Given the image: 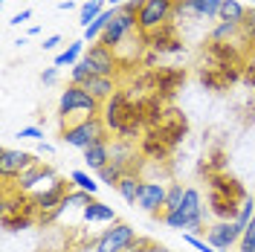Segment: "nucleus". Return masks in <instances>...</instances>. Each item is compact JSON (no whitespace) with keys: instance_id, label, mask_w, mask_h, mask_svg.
Returning <instances> with one entry per match:
<instances>
[{"instance_id":"14","label":"nucleus","mask_w":255,"mask_h":252,"mask_svg":"<svg viewBox=\"0 0 255 252\" xmlns=\"http://www.w3.org/2000/svg\"><path fill=\"white\" fill-rule=\"evenodd\" d=\"M41 159L29 154V151H17V148H3V154H0V174L3 177H9V180H15L20 177L23 171H29L32 165H38Z\"/></svg>"},{"instance_id":"36","label":"nucleus","mask_w":255,"mask_h":252,"mask_svg":"<svg viewBox=\"0 0 255 252\" xmlns=\"http://www.w3.org/2000/svg\"><path fill=\"white\" fill-rule=\"evenodd\" d=\"M41 81H44V84H55V81H58V67H47V70L41 73Z\"/></svg>"},{"instance_id":"43","label":"nucleus","mask_w":255,"mask_h":252,"mask_svg":"<svg viewBox=\"0 0 255 252\" xmlns=\"http://www.w3.org/2000/svg\"><path fill=\"white\" fill-rule=\"evenodd\" d=\"M250 3H253V6H255V0H250Z\"/></svg>"},{"instance_id":"16","label":"nucleus","mask_w":255,"mask_h":252,"mask_svg":"<svg viewBox=\"0 0 255 252\" xmlns=\"http://www.w3.org/2000/svg\"><path fill=\"white\" fill-rule=\"evenodd\" d=\"M55 180H58V174L52 171L49 165H44V162H38V165H32L29 171H23L20 177H15L12 183H15V189L26 191V194H38V191H41V189H38L41 183H44V186L49 189V186H52Z\"/></svg>"},{"instance_id":"8","label":"nucleus","mask_w":255,"mask_h":252,"mask_svg":"<svg viewBox=\"0 0 255 252\" xmlns=\"http://www.w3.org/2000/svg\"><path fill=\"white\" fill-rule=\"evenodd\" d=\"M154 130H157V136L165 142V145L177 148L180 142L189 136V116L180 111V108L168 105V108H165V113H162V119H159V125L154 127Z\"/></svg>"},{"instance_id":"13","label":"nucleus","mask_w":255,"mask_h":252,"mask_svg":"<svg viewBox=\"0 0 255 252\" xmlns=\"http://www.w3.org/2000/svg\"><path fill=\"white\" fill-rule=\"evenodd\" d=\"M247 49L238 41H206L203 44V64H244Z\"/></svg>"},{"instance_id":"12","label":"nucleus","mask_w":255,"mask_h":252,"mask_svg":"<svg viewBox=\"0 0 255 252\" xmlns=\"http://www.w3.org/2000/svg\"><path fill=\"white\" fill-rule=\"evenodd\" d=\"M174 20V0H145L139 12V32H154L162 23Z\"/></svg>"},{"instance_id":"7","label":"nucleus","mask_w":255,"mask_h":252,"mask_svg":"<svg viewBox=\"0 0 255 252\" xmlns=\"http://www.w3.org/2000/svg\"><path fill=\"white\" fill-rule=\"evenodd\" d=\"M241 67L244 64H200L197 67V81L212 90V93H223L232 84L241 81Z\"/></svg>"},{"instance_id":"38","label":"nucleus","mask_w":255,"mask_h":252,"mask_svg":"<svg viewBox=\"0 0 255 252\" xmlns=\"http://www.w3.org/2000/svg\"><path fill=\"white\" fill-rule=\"evenodd\" d=\"M58 44H61V35H49V38H44V44H41V47L47 49V52H52Z\"/></svg>"},{"instance_id":"29","label":"nucleus","mask_w":255,"mask_h":252,"mask_svg":"<svg viewBox=\"0 0 255 252\" xmlns=\"http://www.w3.org/2000/svg\"><path fill=\"white\" fill-rule=\"evenodd\" d=\"M70 180H73V186H76V189L87 191V194H96V191H99V183H96L87 171H73V174H70Z\"/></svg>"},{"instance_id":"3","label":"nucleus","mask_w":255,"mask_h":252,"mask_svg":"<svg viewBox=\"0 0 255 252\" xmlns=\"http://www.w3.org/2000/svg\"><path fill=\"white\" fill-rule=\"evenodd\" d=\"M6 186H3V209H0V218H3V229L9 232H23L29 229L32 223H38L41 209L35 203V197L26 191L15 189V183L9 177H3Z\"/></svg>"},{"instance_id":"4","label":"nucleus","mask_w":255,"mask_h":252,"mask_svg":"<svg viewBox=\"0 0 255 252\" xmlns=\"http://www.w3.org/2000/svg\"><path fill=\"white\" fill-rule=\"evenodd\" d=\"M203 215H206V206H203V197H200V191L197 189H186V197H183V203L177 212L171 215H165L162 223L165 226H171V229H180V232H189V235H200V232H206L203 229Z\"/></svg>"},{"instance_id":"42","label":"nucleus","mask_w":255,"mask_h":252,"mask_svg":"<svg viewBox=\"0 0 255 252\" xmlns=\"http://www.w3.org/2000/svg\"><path fill=\"white\" fill-rule=\"evenodd\" d=\"M250 49H255V35L250 38V41H247V52H250Z\"/></svg>"},{"instance_id":"26","label":"nucleus","mask_w":255,"mask_h":252,"mask_svg":"<svg viewBox=\"0 0 255 252\" xmlns=\"http://www.w3.org/2000/svg\"><path fill=\"white\" fill-rule=\"evenodd\" d=\"M241 26L238 23H229V20H218L212 32H209V41H238Z\"/></svg>"},{"instance_id":"33","label":"nucleus","mask_w":255,"mask_h":252,"mask_svg":"<svg viewBox=\"0 0 255 252\" xmlns=\"http://www.w3.org/2000/svg\"><path fill=\"white\" fill-rule=\"evenodd\" d=\"M90 76H93V73H90V67H87L84 61H79L73 70H70V84H79V87H81V84L90 79Z\"/></svg>"},{"instance_id":"30","label":"nucleus","mask_w":255,"mask_h":252,"mask_svg":"<svg viewBox=\"0 0 255 252\" xmlns=\"http://www.w3.org/2000/svg\"><path fill=\"white\" fill-rule=\"evenodd\" d=\"M238 252H255V218H253L250 223H247V229L241 232Z\"/></svg>"},{"instance_id":"35","label":"nucleus","mask_w":255,"mask_h":252,"mask_svg":"<svg viewBox=\"0 0 255 252\" xmlns=\"http://www.w3.org/2000/svg\"><path fill=\"white\" fill-rule=\"evenodd\" d=\"M186 241H189V244H191V247H194L197 252H226V250H215V247H212V244H206L203 238H197V235H189V232H186Z\"/></svg>"},{"instance_id":"37","label":"nucleus","mask_w":255,"mask_h":252,"mask_svg":"<svg viewBox=\"0 0 255 252\" xmlns=\"http://www.w3.org/2000/svg\"><path fill=\"white\" fill-rule=\"evenodd\" d=\"M29 17H32V9H20V12H17V15L9 20V23H12V26H20V23H26Z\"/></svg>"},{"instance_id":"25","label":"nucleus","mask_w":255,"mask_h":252,"mask_svg":"<svg viewBox=\"0 0 255 252\" xmlns=\"http://www.w3.org/2000/svg\"><path fill=\"white\" fill-rule=\"evenodd\" d=\"M247 9L250 6H244L241 0H223L221 6V15H218V20H229V23H244V17H247Z\"/></svg>"},{"instance_id":"23","label":"nucleus","mask_w":255,"mask_h":252,"mask_svg":"<svg viewBox=\"0 0 255 252\" xmlns=\"http://www.w3.org/2000/svg\"><path fill=\"white\" fill-rule=\"evenodd\" d=\"M200 171L206 174V177L226 171V151L223 148H212L206 157H203V162H200Z\"/></svg>"},{"instance_id":"27","label":"nucleus","mask_w":255,"mask_h":252,"mask_svg":"<svg viewBox=\"0 0 255 252\" xmlns=\"http://www.w3.org/2000/svg\"><path fill=\"white\" fill-rule=\"evenodd\" d=\"M183 197H186V186H183V183H171V186H168V194H165V215L177 212L180 203H183ZM165 215H162V218H165Z\"/></svg>"},{"instance_id":"19","label":"nucleus","mask_w":255,"mask_h":252,"mask_svg":"<svg viewBox=\"0 0 255 252\" xmlns=\"http://www.w3.org/2000/svg\"><path fill=\"white\" fill-rule=\"evenodd\" d=\"M111 139H102V142H96V145H90L87 151H84V162H87V168L90 171H102L108 162H111Z\"/></svg>"},{"instance_id":"15","label":"nucleus","mask_w":255,"mask_h":252,"mask_svg":"<svg viewBox=\"0 0 255 252\" xmlns=\"http://www.w3.org/2000/svg\"><path fill=\"white\" fill-rule=\"evenodd\" d=\"M165 194H168V186L159 183V180H142V191H139V209H145L148 215H165Z\"/></svg>"},{"instance_id":"1","label":"nucleus","mask_w":255,"mask_h":252,"mask_svg":"<svg viewBox=\"0 0 255 252\" xmlns=\"http://www.w3.org/2000/svg\"><path fill=\"white\" fill-rule=\"evenodd\" d=\"M102 122L108 125L111 133H116V139H122V142H136V136L145 133V119H142L139 99H133L125 87H119L102 105Z\"/></svg>"},{"instance_id":"41","label":"nucleus","mask_w":255,"mask_h":252,"mask_svg":"<svg viewBox=\"0 0 255 252\" xmlns=\"http://www.w3.org/2000/svg\"><path fill=\"white\" fill-rule=\"evenodd\" d=\"M128 0H108V9H119V6H125Z\"/></svg>"},{"instance_id":"9","label":"nucleus","mask_w":255,"mask_h":252,"mask_svg":"<svg viewBox=\"0 0 255 252\" xmlns=\"http://www.w3.org/2000/svg\"><path fill=\"white\" fill-rule=\"evenodd\" d=\"M133 241H136V229H133L130 223L116 221L96 238L93 250L96 252H128L130 247H133Z\"/></svg>"},{"instance_id":"39","label":"nucleus","mask_w":255,"mask_h":252,"mask_svg":"<svg viewBox=\"0 0 255 252\" xmlns=\"http://www.w3.org/2000/svg\"><path fill=\"white\" fill-rule=\"evenodd\" d=\"M58 9H61V12H70V9H76V3H73V0H61Z\"/></svg>"},{"instance_id":"6","label":"nucleus","mask_w":255,"mask_h":252,"mask_svg":"<svg viewBox=\"0 0 255 252\" xmlns=\"http://www.w3.org/2000/svg\"><path fill=\"white\" fill-rule=\"evenodd\" d=\"M61 139L67 142V145H73V148L87 151V148L96 145V142L111 139V130H108V125L102 122V116H93V119H79V122L67 125L61 130Z\"/></svg>"},{"instance_id":"5","label":"nucleus","mask_w":255,"mask_h":252,"mask_svg":"<svg viewBox=\"0 0 255 252\" xmlns=\"http://www.w3.org/2000/svg\"><path fill=\"white\" fill-rule=\"evenodd\" d=\"M58 116L61 119H93V116H102V102L93 99L79 84H67L58 99Z\"/></svg>"},{"instance_id":"11","label":"nucleus","mask_w":255,"mask_h":252,"mask_svg":"<svg viewBox=\"0 0 255 252\" xmlns=\"http://www.w3.org/2000/svg\"><path fill=\"white\" fill-rule=\"evenodd\" d=\"M148 49L154 55H177V52H183V35H180L174 20H168L159 29L148 32Z\"/></svg>"},{"instance_id":"40","label":"nucleus","mask_w":255,"mask_h":252,"mask_svg":"<svg viewBox=\"0 0 255 252\" xmlns=\"http://www.w3.org/2000/svg\"><path fill=\"white\" fill-rule=\"evenodd\" d=\"M38 154H52V145H47V142H41V145H38Z\"/></svg>"},{"instance_id":"24","label":"nucleus","mask_w":255,"mask_h":252,"mask_svg":"<svg viewBox=\"0 0 255 252\" xmlns=\"http://www.w3.org/2000/svg\"><path fill=\"white\" fill-rule=\"evenodd\" d=\"M105 9H108V0H84V3H81V9H79L81 29H87V26H90V23H93Z\"/></svg>"},{"instance_id":"28","label":"nucleus","mask_w":255,"mask_h":252,"mask_svg":"<svg viewBox=\"0 0 255 252\" xmlns=\"http://www.w3.org/2000/svg\"><path fill=\"white\" fill-rule=\"evenodd\" d=\"M241 81L255 90V49H250L247 55H244V67H241Z\"/></svg>"},{"instance_id":"10","label":"nucleus","mask_w":255,"mask_h":252,"mask_svg":"<svg viewBox=\"0 0 255 252\" xmlns=\"http://www.w3.org/2000/svg\"><path fill=\"white\" fill-rule=\"evenodd\" d=\"M81 61L90 67V73H93V76H113V79H116V76H119V70H122L119 55H116L111 47H105L102 41L90 44Z\"/></svg>"},{"instance_id":"31","label":"nucleus","mask_w":255,"mask_h":252,"mask_svg":"<svg viewBox=\"0 0 255 252\" xmlns=\"http://www.w3.org/2000/svg\"><path fill=\"white\" fill-rule=\"evenodd\" d=\"M255 218V197H247L244 200V206H241V212H238V218H235V223L241 226V232L247 229V223Z\"/></svg>"},{"instance_id":"34","label":"nucleus","mask_w":255,"mask_h":252,"mask_svg":"<svg viewBox=\"0 0 255 252\" xmlns=\"http://www.w3.org/2000/svg\"><path fill=\"white\" fill-rule=\"evenodd\" d=\"M17 139H35V142H44V127H38V125L20 127V130H17Z\"/></svg>"},{"instance_id":"32","label":"nucleus","mask_w":255,"mask_h":252,"mask_svg":"<svg viewBox=\"0 0 255 252\" xmlns=\"http://www.w3.org/2000/svg\"><path fill=\"white\" fill-rule=\"evenodd\" d=\"M128 252H168V250L162 244H157V241H151V238H136Z\"/></svg>"},{"instance_id":"21","label":"nucleus","mask_w":255,"mask_h":252,"mask_svg":"<svg viewBox=\"0 0 255 252\" xmlns=\"http://www.w3.org/2000/svg\"><path fill=\"white\" fill-rule=\"evenodd\" d=\"M116 191L122 194L125 203H136V200H139V191H142V177H136V174H125V177L119 180Z\"/></svg>"},{"instance_id":"17","label":"nucleus","mask_w":255,"mask_h":252,"mask_svg":"<svg viewBox=\"0 0 255 252\" xmlns=\"http://www.w3.org/2000/svg\"><path fill=\"white\" fill-rule=\"evenodd\" d=\"M241 241V226L235 221H215L206 226V244H212L215 250H229L238 247Z\"/></svg>"},{"instance_id":"20","label":"nucleus","mask_w":255,"mask_h":252,"mask_svg":"<svg viewBox=\"0 0 255 252\" xmlns=\"http://www.w3.org/2000/svg\"><path fill=\"white\" fill-rule=\"evenodd\" d=\"M81 218L87 223H116V212H113V206L102 203V200H90L81 209Z\"/></svg>"},{"instance_id":"18","label":"nucleus","mask_w":255,"mask_h":252,"mask_svg":"<svg viewBox=\"0 0 255 252\" xmlns=\"http://www.w3.org/2000/svg\"><path fill=\"white\" fill-rule=\"evenodd\" d=\"M81 87H84L87 93L93 96V99H99V102L105 105V102H108V99H111V96L116 93L119 87H122V84L113 79V76H90V79L84 81Z\"/></svg>"},{"instance_id":"22","label":"nucleus","mask_w":255,"mask_h":252,"mask_svg":"<svg viewBox=\"0 0 255 252\" xmlns=\"http://www.w3.org/2000/svg\"><path fill=\"white\" fill-rule=\"evenodd\" d=\"M87 41L81 38V41H73L70 47L64 49V52H58L55 55V67H76V64L84 58V52H87V47H84Z\"/></svg>"},{"instance_id":"2","label":"nucleus","mask_w":255,"mask_h":252,"mask_svg":"<svg viewBox=\"0 0 255 252\" xmlns=\"http://www.w3.org/2000/svg\"><path fill=\"white\" fill-rule=\"evenodd\" d=\"M209 183V206L206 212L215 218V221H235L241 212L244 200L250 197L244 183L238 177H232L229 171H221V174H212L206 177Z\"/></svg>"}]
</instances>
